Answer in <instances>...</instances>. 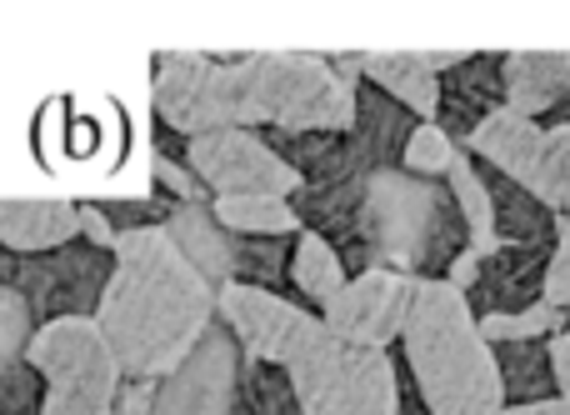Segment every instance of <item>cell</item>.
I'll list each match as a JSON object with an SVG mask.
<instances>
[{
	"label": "cell",
	"mask_w": 570,
	"mask_h": 415,
	"mask_svg": "<svg viewBox=\"0 0 570 415\" xmlns=\"http://www.w3.org/2000/svg\"><path fill=\"white\" fill-rule=\"evenodd\" d=\"M96 326L126 381H166L216 326V290L176 250L166 226L130 230L116 240V276Z\"/></svg>",
	"instance_id": "obj_1"
},
{
	"label": "cell",
	"mask_w": 570,
	"mask_h": 415,
	"mask_svg": "<svg viewBox=\"0 0 570 415\" xmlns=\"http://www.w3.org/2000/svg\"><path fill=\"white\" fill-rule=\"evenodd\" d=\"M401 366L411 370L431 415H501L495 346L481 336L471 300L451 280H415L411 316L401 330Z\"/></svg>",
	"instance_id": "obj_2"
},
{
	"label": "cell",
	"mask_w": 570,
	"mask_h": 415,
	"mask_svg": "<svg viewBox=\"0 0 570 415\" xmlns=\"http://www.w3.org/2000/svg\"><path fill=\"white\" fill-rule=\"evenodd\" d=\"M361 240L371 270H395L411 280H445L451 266L471 250L455 190L445 180H425L411 170H375L365 186Z\"/></svg>",
	"instance_id": "obj_3"
},
{
	"label": "cell",
	"mask_w": 570,
	"mask_h": 415,
	"mask_svg": "<svg viewBox=\"0 0 570 415\" xmlns=\"http://www.w3.org/2000/svg\"><path fill=\"white\" fill-rule=\"evenodd\" d=\"M236 70L246 130H351L355 86H345L325 56L261 50V56H240Z\"/></svg>",
	"instance_id": "obj_4"
},
{
	"label": "cell",
	"mask_w": 570,
	"mask_h": 415,
	"mask_svg": "<svg viewBox=\"0 0 570 415\" xmlns=\"http://www.w3.org/2000/svg\"><path fill=\"white\" fill-rule=\"evenodd\" d=\"M301 415H401V376L395 356L315 330L311 346L291 360Z\"/></svg>",
	"instance_id": "obj_5"
},
{
	"label": "cell",
	"mask_w": 570,
	"mask_h": 415,
	"mask_svg": "<svg viewBox=\"0 0 570 415\" xmlns=\"http://www.w3.org/2000/svg\"><path fill=\"white\" fill-rule=\"evenodd\" d=\"M116 276V250L70 240L46 256H10L0 250V286L26 296L36 326H56V320H96L106 286Z\"/></svg>",
	"instance_id": "obj_6"
},
{
	"label": "cell",
	"mask_w": 570,
	"mask_h": 415,
	"mask_svg": "<svg viewBox=\"0 0 570 415\" xmlns=\"http://www.w3.org/2000/svg\"><path fill=\"white\" fill-rule=\"evenodd\" d=\"M30 366L46 376V415H110L120 366L96 320H56L30 340Z\"/></svg>",
	"instance_id": "obj_7"
},
{
	"label": "cell",
	"mask_w": 570,
	"mask_h": 415,
	"mask_svg": "<svg viewBox=\"0 0 570 415\" xmlns=\"http://www.w3.org/2000/svg\"><path fill=\"white\" fill-rule=\"evenodd\" d=\"M240 56H200V50H166L156 56V120L176 136L196 140L210 130H246L240 106Z\"/></svg>",
	"instance_id": "obj_8"
},
{
	"label": "cell",
	"mask_w": 570,
	"mask_h": 415,
	"mask_svg": "<svg viewBox=\"0 0 570 415\" xmlns=\"http://www.w3.org/2000/svg\"><path fill=\"white\" fill-rule=\"evenodd\" d=\"M216 320L236 336L246 360H266V366H291L325 326L315 320V310L295 306L291 296H271V290L236 286V280L216 296Z\"/></svg>",
	"instance_id": "obj_9"
},
{
	"label": "cell",
	"mask_w": 570,
	"mask_h": 415,
	"mask_svg": "<svg viewBox=\"0 0 570 415\" xmlns=\"http://www.w3.org/2000/svg\"><path fill=\"white\" fill-rule=\"evenodd\" d=\"M190 170L210 186V196H276L291 200L301 176L261 140V130H210L190 140Z\"/></svg>",
	"instance_id": "obj_10"
},
{
	"label": "cell",
	"mask_w": 570,
	"mask_h": 415,
	"mask_svg": "<svg viewBox=\"0 0 570 415\" xmlns=\"http://www.w3.org/2000/svg\"><path fill=\"white\" fill-rule=\"evenodd\" d=\"M240 376H246V350L216 320L200 346L166 381H156V415H230L240 401Z\"/></svg>",
	"instance_id": "obj_11"
},
{
	"label": "cell",
	"mask_w": 570,
	"mask_h": 415,
	"mask_svg": "<svg viewBox=\"0 0 570 415\" xmlns=\"http://www.w3.org/2000/svg\"><path fill=\"white\" fill-rule=\"evenodd\" d=\"M411 300H415V280L411 276H395V270H365V276H351L341 286V296L321 310L325 330L351 346H371L385 350L401 340L405 316H411Z\"/></svg>",
	"instance_id": "obj_12"
},
{
	"label": "cell",
	"mask_w": 570,
	"mask_h": 415,
	"mask_svg": "<svg viewBox=\"0 0 570 415\" xmlns=\"http://www.w3.org/2000/svg\"><path fill=\"white\" fill-rule=\"evenodd\" d=\"M495 110H505V56L475 50V56H465L461 66L441 76L435 126H441L455 146H465Z\"/></svg>",
	"instance_id": "obj_13"
},
{
	"label": "cell",
	"mask_w": 570,
	"mask_h": 415,
	"mask_svg": "<svg viewBox=\"0 0 570 415\" xmlns=\"http://www.w3.org/2000/svg\"><path fill=\"white\" fill-rule=\"evenodd\" d=\"M551 256L556 250H546V246H495L491 256H481V276H475V286L465 290L475 320L515 316V310L541 306Z\"/></svg>",
	"instance_id": "obj_14"
},
{
	"label": "cell",
	"mask_w": 570,
	"mask_h": 415,
	"mask_svg": "<svg viewBox=\"0 0 570 415\" xmlns=\"http://www.w3.org/2000/svg\"><path fill=\"white\" fill-rule=\"evenodd\" d=\"M271 150L301 176V186H331V180L375 176L361 160L351 130H261Z\"/></svg>",
	"instance_id": "obj_15"
},
{
	"label": "cell",
	"mask_w": 570,
	"mask_h": 415,
	"mask_svg": "<svg viewBox=\"0 0 570 415\" xmlns=\"http://www.w3.org/2000/svg\"><path fill=\"white\" fill-rule=\"evenodd\" d=\"M415 126H421V116L415 110H405L401 100H391L385 90H375L371 80H361L355 86V120H351V140L355 150H361V160L371 170H395L405 156V146H411Z\"/></svg>",
	"instance_id": "obj_16"
},
{
	"label": "cell",
	"mask_w": 570,
	"mask_h": 415,
	"mask_svg": "<svg viewBox=\"0 0 570 415\" xmlns=\"http://www.w3.org/2000/svg\"><path fill=\"white\" fill-rule=\"evenodd\" d=\"M80 240V220L70 200H50V196H6L0 200V250L10 256H46Z\"/></svg>",
	"instance_id": "obj_17"
},
{
	"label": "cell",
	"mask_w": 570,
	"mask_h": 415,
	"mask_svg": "<svg viewBox=\"0 0 570 415\" xmlns=\"http://www.w3.org/2000/svg\"><path fill=\"white\" fill-rule=\"evenodd\" d=\"M465 156L481 160V166L501 170V176L535 186V170H541V150H546V126L541 120H525L515 110H495L471 140H465Z\"/></svg>",
	"instance_id": "obj_18"
},
{
	"label": "cell",
	"mask_w": 570,
	"mask_h": 415,
	"mask_svg": "<svg viewBox=\"0 0 570 415\" xmlns=\"http://www.w3.org/2000/svg\"><path fill=\"white\" fill-rule=\"evenodd\" d=\"M481 166V160H475ZM481 180L491 190V210H495V246H546L556 250L561 236H556V210L535 196L531 186L501 176V170L481 166Z\"/></svg>",
	"instance_id": "obj_19"
},
{
	"label": "cell",
	"mask_w": 570,
	"mask_h": 415,
	"mask_svg": "<svg viewBox=\"0 0 570 415\" xmlns=\"http://www.w3.org/2000/svg\"><path fill=\"white\" fill-rule=\"evenodd\" d=\"M570 96V50H511L505 56V110L546 120Z\"/></svg>",
	"instance_id": "obj_20"
},
{
	"label": "cell",
	"mask_w": 570,
	"mask_h": 415,
	"mask_svg": "<svg viewBox=\"0 0 570 415\" xmlns=\"http://www.w3.org/2000/svg\"><path fill=\"white\" fill-rule=\"evenodd\" d=\"M166 236L176 240V250L196 266V276L206 280L216 296L230 286V276H236V236L220 226L210 206H180L176 216L166 220Z\"/></svg>",
	"instance_id": "obj_21"
},
{
	"label": "cell",
	"mask_w": 570,
	"mask_h": 415,
	"mask_svg": "<svg viewBox=\"0 0 570 415\" xmlns=\"http://www.w3.org/2000/svg\"><path fill=\"white\" fill-rule=\"evenodd\" d=\"M365 80L375 90H385L391 100H401L405 110H415L421 120H435L441 76H435L425 50H381V56H365Z\"/></svg>",
	"instance_id": "obj_22"
},
{
	"label": "cell",
	"mask_w": 570,
	"mask_h": 415,
	"mask_svg": "<svg viewBox=\"0 0 570 415\" xmlns=\"http://www.w3.org/2000/svg\"><path fill=\"white\" fill-rule=\"evenodd\" d=\"M495 370H501L505 406H541V401L561 396L551 340H501L495 346Z\"/></svg>",
	"instance_id": "obj_23"
},
{
	"label": "cell",
	"mask_w": 570,
	"mask_h": 415,
	"mask_svg": "<svg viewBox=\"0 0 570 415\" xmlns=\"http://www.w3.org/2000/svg\"><path fill=\"white\" fill-rule=\"evenodd\" d=\"M345 280L351 276H345L335 246H325L321 236L301 230V236H295V256H291V290L301 296V306L305 310H325L335 296H341Z\"/></svg>",
	"instance_id": "obj_24"
},
{
	"label": "cell",
	"mask_w": 570,
	"mask_h": 415,
	"mask_svg": "<svg viewBox=\"0 0 570 415\" xmlns=\"http://www.w3.org/2000/svg\"><path fill=\"white\" fill-rule=\"evenodd\" d=\"M295 236H236V286H256L271 296L291 290Z\"/></svg>",
	"instance_id": "obj_25"
},
{
	"label": "cell",
	"mask_w": 570,
	"mask_h": 415,
	"mask_svg": "<svg viewBox=\"0 0 570 415\" xmlns=\"http://www.w3.org/2000/svg\"><path fill=\"white\" fill-rule=\"evenodd\" d=\"M210 210L230 236H301L295 206L276 196H220Z\"/></svg>",
	"instance_id": "obj_26"
},
{
	"label": "cell",
	"mask_w": 570,
	"mask_h": 415,
	"mask_svg": "<svg viewBox=\"0 0 570 415\" xmlns=\"http://www.w3.org/2000/svg\"><path fill=\"white\" fill-rule=\"evenodd\" d=\"M240 401L250 415H301V396L285 366H266V360H246L240 376Z\"/></svg>",
	"instance_id": "obj_27"
},
{
	"label": "cell",
	"mask_w": 570,
	"mask_h": 415,
	"mask_svg": "<svg viewBox=\"0 0 570 415\" xmlns=\"http://www.w3.org/2000/svg\"><path fill=\"white\" fill-rule=\"evenodd\" d=\"M531 190L556 210V216H570V126L546 130L541 170H535V186Z\"/></svg>",
	"instance_id": "obj_28"
},
{
	"label": "cell",
	"mask_w": 570,
	"mask_h": 415,
	"mask_svg": "<svg viewBox=\"0 0 570 415\" xmlns=\"http://www.w3.org/2000/svg\"><path fill=\"white\" fill-rule=\"evenodd\" d=\"M455 156H461V146H455L435 120H421L415 136H411V146H405V156H401V170L425 176V180H445L451 176V166H455Z\"/></svg>",
	"instance_id": "obj_29"
},
{
	"label": "cell",
	"mask_w": 570,
	"mask_h": 415,
	"mask_svg": "<svg viewBox=\"0 0 570 415\" xmlns=\"http://www.w3.org/2000/svg\"><path fill=\"white\" fill-rule=\"evenodd\" d=\"M36 316H30L26 296H16V290L0 286V370L20 366V360L30 356V340H36Z\"/></svg>",
	"instance_id": "obj_30"
},
{
	"label": "cell",
	"mask_w": 570,
	"mask_h": 415,
	"mask_svg": "<svg viewBox=\"0 0 570 415\" xmlns=\"http://www.w3.org/2000/svg\"><path fill=\"white\" fill-rule=\"evenodd\" d=\"M0 415H46V376L30 360L0 370Z\"/></svg>",
	"instance_id": "obj_31"
},
{
	"label": "cell",
	"mask_w": 570,
	"mask_h": 415,
	"mask_svg": "<svg viewBox=\"0 0 570 415\" xmlns=\"http://www.w3.org/2000/svg\"><path fill=\"white\" fill-rule=\"evenodd\" d=\"M546 306H556L570 320V246H556L551 266H546V290H541Z\"/></svg>",
	"instance_id": "obj_32"
},
{
	"label": "cell",
	"mask_w": 570,
	"mask_h": 415,
	"mask_svg": "<svg viewBox=\"0 0 570 415\" xmlns=\"http://www.w3.org/2000/svg\"><path fill=\"white\" fill-rule=\"evenodd\" d=\"M76 220H80V240L86 246H100V250H116V226L106 220V210H100V200H80L76 206Z\"/></svg>",
	"instance_id": "obj_33"
},
{
	"label": "cell",
	"mask_w": 570,
	"mask_h": 415,
	"mask_svg": "<svg viewBox=\"0 0 570 415\" xmlns=\"http://www.w3.org/2000/svg\"><path fill=\"white\" fill-rule=\"evenodd\" d=\"M110 415H156V381H120Z\"/></svg>",
	"instance_id": "obj_34"
},
{
	"label": "cell",
	"mask_w": 570,
	"mask_h": 415,
	"mask_svg": "<svg viewBox=\"0 0 570 415\" xmlns=\"http://www.w3.org/2000/svg\"><path fill=\"white\" fill-rule=\"evenodd\" d=\"M551 360H556V386H561V401H570V330L551 340Z\"/></svg>",
	"instance_id": "obj_35"
},
{
	"label": "cell",
	"mask_w": 570,
	"mask_h": 415,
	"mask_svg": "<svg viewBox=\"0 0 570 415\" xmlns=\"http://www.w3.org/2000/svg\"><path fill=\"white\" fill-rule=\"evenodd\" d=\"M395 376H401V415H431V406L421 401V391H415L411 370L401 366V356H395Z\"/></svg>",
	"instance_id": "obj_36"
},
{
	"label": "cell",
	"mask_w": 570,
	"mask_h": 415,
	"mask_svg": "<svg viewBox=\"0 0 570 415\" xmlns=\"http://www.w3.org/2000/svg\"><path fill=\"white\" fill-rule=\"evenodd\" d=\"M501 415H570V401H541V406H505Z\"/></svg>",
	"instance_id": "obj_37"
},
{
	"label": "cell",
	"mask_w": 570,
	"mask_h": 415,
	"mask_svg": "<svg viewBox=\"0 0 570 415\" xmlns=\"http://www.w3.org/2000/svg\"><path fill=\"white\" fill-rule=\"evenodd\" d=\"M556 126H570V96H566L561 106L551 110V116H546V130H556Z\"/></svg>",
	"instance_id": "obj_38"
},
{
	"label": "cell",
	"mask_w": 570,
	"mask_h": 415,
	"mask_svg": "<svg viewBox=\"0 0 570 415\" xmlns=\"http://www.w3.org/2000/svg\"><path fill=\"white\" fill-rule=\"evenodd\" d=\"M556 236H561V246H570V216H556Z\"/></svg>",
	"instance_id": "obj_39"
},
{
	"label": "cell",
	"mask_w": 570,
	"mask_h": 415,
	"mask_svg": "<svg viewBox=\"0 0 570 415\" xmlns=\"http://www.w3.org/2000/svg\"><path fill=\"white\" fill-rule=\"evenodd\" d=\"M230 415H250V411H246V401H236V406H230Z\"/></svg>",
	"instance_id": "obj_40"
}]
</instances>
